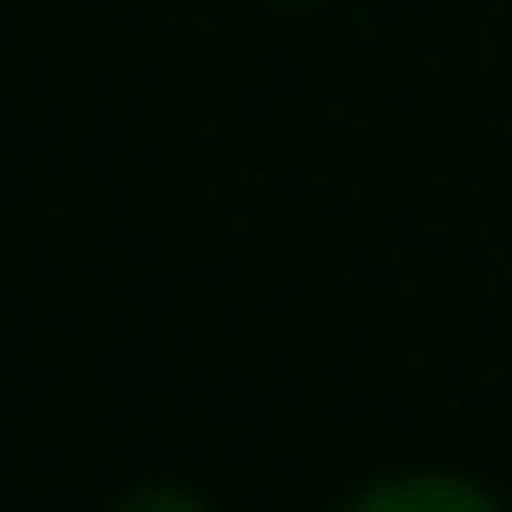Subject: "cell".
<instances>
[{
  "label": "cell",
  "mask_w": 512,
  "mask_h": 512,
  "mask_svg": "<svg viewBox=\"0 0 512 512\" xmlns=\"http://www.w3.org/2000/svg\"><path fill=\"white\" fill-rule=\"evenodd\" d=\"M347 512H505V505L460 475H392L377 490H362Z\"/></svg>",
  "instance_id": "6da1fadb"
},
{
  "label": "cell",
  "mask_w": 512,
  "mask_h": 512,
  "mask_svg": "<svg viewBox=\"0 0 512 512\" xmlns=\"http://www.w3.org/2000/svg\"><path fill=\"white\" fill-rule=\"evenodd\" d=\"M113 512H211L196 490H181V482H144V490H128Z\"/></svg>",
  "instance_id": "7a4b0ae2"
}]
</instances>
